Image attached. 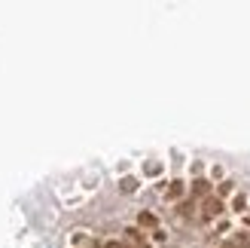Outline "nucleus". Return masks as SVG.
<instances>
[{
	"instance_id": "obj_3",
	"label": "nucleus",
	"mask_w": 250,
	"mask_h": 248,
	"mask_svg": "<svg viewBox=\"0 0 250 248\" xmlns=\"http://www.w3.org/2000/svg\"><path fill=\"white\" fill-rule=\"evenodd\" d=\"M180 190H183V184L174 181V184H171V196H180Z\"/></svg>"
},
{
	"instance_id": "obj_1",
	"label": "nucleus",
	"mask_w": 250,
	"mask_h": 248,
	"mask_svg": "<svg viewBox=\"0 0 250 248\" xmlns=\"http://www.w3.org/2000/svg\"><path fill=\"white\" fill-rule=\"evenodd\" d=\"M119 190H122V193H134V190H137V178H122V181H119Z\"/></svg>"
},
{
	"instance_id": "obj_2",
	"label": "nucleus",
	"mask_w": 250,
	"mask_h": 248,
	"mask_svg": "<svg viewBox=\"0 0 250 248\" xmlns=\"http://www.w3.org/2000/svg\"><path fill=\"white\" fill-rule=\"evenodd\" d=\"M159 172H162L159 163H146V175H159Z\"/></svg>"
}]
</instances>
